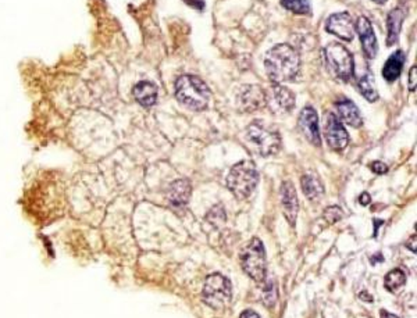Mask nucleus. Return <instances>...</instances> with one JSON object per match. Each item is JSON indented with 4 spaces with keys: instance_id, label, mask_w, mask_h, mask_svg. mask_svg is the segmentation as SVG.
I'll return each instance as SVG.
<instances>
[{
    "instance_id": "ddd939ff",
    "label": "nucleus",
    "mask_w": 417,
    "mask_h": 318,
    "mask_svg": "<svg viewBox=\"0 0 417 318\" xmlns=\"http://www.w3.org/2000/svg\"><path fill=\"white\" fill-rule=\"evenodd\" d=\"M238 106L242 111H254L266 106V92L257 85L242 86L238 93Z\"/></svg>"
},
{
    "instance_id": "a211bd4d",
    "label": "nucleus",
    "mask_w": 417,
    "mask_h": 318,
    "mask_svg": "<svg viewBox=\"0 0 417 318\" xmlns=\"http://www.w3.org/2000/svg\"><path fill=\"white\" fill-rule=\"evenodd\" d=\"M405 66V53L404 50H397L394 52L390 59L385 62L383 67V77L388 82H394L398 80L402 74Z\"/></svg>"
},
{
    "instance_id": "1a4fd4ad",
    "label": "nucleus",
    "mask_w": 417,
    "mask_h": 318,
    "mask_svg": "<svg viewBox=\"0 0 417 318\" xmlns=\"http://www.w3.org/2000/svg\"><path fill=\"white\" fill-rule=\"evenodd\" d=\"M326 29L346 42H350L355 38V21L349 13H336L330 15L326 22Z\"/></svg>"
},
{
    "instance_id": "a878e982",
    "label": "nucleus",
    "mask_w": 417,
    "mask_h": 318,
    "mask_svg": "<svg viewBox=\"0 0 417 318\" xmlns=\"http://www.w3.org/2000/svg\"><path fill=\"white\" fill-rule=\"evenodd\" d=\"M342 210L338 207V206H331V207H327L326 212H324V219L327 223L334 224L336 221H339L342 219Z\"/></svg>"
},
{
    "instance_id": "5701e85b",
    "label": "nucleus",
    "mask_w": 417,
    "mask_h": 318,
    "mask_svg": "<svg viewBox=\"0 0 417 318\" xmlns=\"http://www.w3.org/2000/svg\"><path fill=\"white\" fill-rule=\"evenodd\" d=\"M280 3L285 10H289L295 14H310L312 13L310 0H280Z\"/></svg>"
},
{
    "instance_id": "6e6552de",
    "label": "nucleus",
    "mask_w": 417,
    "mask_h": 318,
    "mask_svg": "<svg viewBox=\"0 0 417 318\" xmlns=\"http://www.w3.org/2000/svg\"><path fill=\"white\" fill-rule=\"evenodd\" d=\"M266 104L277 113H289L295 107V96L287 86L273 83L270 93H266Z\"/></svg>"
},
{
    "instance_id": "f3484780",
    "label": "nucleus",
    "mask_w": 417,
    "mask_h": 318,
    "mask_svg": "<svg viewBox=\"0 0 417 318\" xmlns=\"http://www.w3.org/2000/svg\"><path fill=\"white\" fill-rule=\"evenodd\" d=\"M335 107L338 110V114L341 117V120L353 127V128H359L362 127L363 124V120H362V116H360V111L359 109L356 107V104L349 100V99H341L335 103Z\"/></svg>"
},
{
    "instance_id": "9d476101",
    "label": "nucleus",
    "mask_w": 417,
    "mask_h": 318,
    "mask_svg": "<svg viewBox=\"0 0 417 318\" xmlns=\"http://www.w3.org/2000/svg\"><path fill=\"white\" fill-rule=\"evenodd\" d=\"M355 29L359 35L364 56L367 59H374L378 52V43H377V38L374 35V31H373V27H371V22L369 21V18L364 15L359 17L355 24Z\"/></svg>"
},
{
    "instance_id": "423d86ee",
    "label": "nucleus",
    "mask_w": 417,
    "mask_h": 318,
    "mask_svg": "<svg viewBox=\"0 0 417 318\" xmlns=\"http://www.w3.org/2000/svg\"><path fill=\"white\" fill-rule=\"evenodd\" d=\"M324 57L329 69L336 78L349 81L355 76V60L352 53L341 43H330L324 49Z\"/></svg>"
},
{
    "instance_id": "cd10ccee",
    "label": "nucleus",
    "mask_w": 417,
    "mask_h": 318,
    "mask_svg": "<svg viewBox=\"0 0 417 318\" xmlns=\"http://www.w3.org/2000/svg\"><path fill=\"white\" fill-rule=\"evenodd\" d=\"M416 66H413L411 73H409V89H411V92L416 90Z\"/></svg>"
},
{
    "instance_id": "f704fd0d",
    "label": "nucleus",
    "mask_w": 417,
    "mask_h": 318,
    "mask_svg": "<svg viewBox=\"0 0 417 318\" xmlns=\"http://www.w3.org/2000/svg\"><path fill=\"white\" fill-rule=\"evenodd\" d=\"M374 3H377V4H384V3H387V0H373Z\"/></svg>"
},
{
    "instance_id": "7ed1b4c3",
    "label": "nucleus",
    "mask_w": 417,
    "mask_h": 318,
    "mask_svg": "<svg viewBox=\"0 0 417 318\" xmlns=\"http://www.w3.org/2000/svg\"><path fill=\"white\" fill-rule=\"evenodd\" d=\"M259 182V172L253 161L244 160L235 164L228 177L227 186L238 199H247L253 193Z\"/></svg>"
},
{
    "instance_id": "20e7f679",
    "label": "nucleus",
    "mask_w": 417,
    "mask_h": 318,
    "mask_svg": "<svg viewBox=\"0 0 417 318\" xmlns=\"http://www.w3.org/2000/svg\"><path fill=\"white\" fill-rule=\"evenodd\" d=\"M247 139L263 158L275 155L281 146L280 132L263 121H253L250 124L247 128Z\"/></svg>"
},
{
    "instance_id": "c85d7f7f",
    "label": "nucleus",
    "mask_w": 417,
    "mask_h": 318,
    "mask_svg": "<svg viewBox=\"0 0 417 318\" xmlns=\"http://www.w3.org/2000/svg\"><path fill=\"white\" fill-rule=\"evenodd\" d=\"M359 202H360V205L362 206H367V205H370V202H371V198H370V195L369 193H362L360 195V198H359Z\"/></svg>"
},
{
    "instance_id": "f03ea898",
    "label": "nucleus",
    "mask_w": 417,
    "mask_h": 318,
    "mask_svg": "<svg viewBox=\"0 0 417 318\" xmlns=\"http://www.w3.org/2000/svg\"><path fill=\"white\" fill-rule=\"evenodd\" d=\"M175 97L185 107L200 111L209 106L212 92L205 81L196 76L186 74L175 81Z\"/></svg>"
},
{
    "instance_id": "bb28decb",
    "label": "nucleus",
    "mask_w": 417,
    "mask_h": 318,
    "mask_svg": "<svg viewBox=\"0 0 417 318\" xmlns=\"http://www.w3.org/2000/svg\"><path fill=\"white\" fill-rule=\"evenodd\" d=\"M370 168H371V171H373V172H376V174H380V175H383V174H385V172L388 171V167H387V164H384V163H381V161H374V163H371Z\"/></svg>"
},
{
    "instance_id": "dca6fc26",
    "label": "nucleus",
    "mask_w": 417,
    "mask_h": 318,
    "mask_svg": "<svg viewBox=\"0 0 417 318\" xmlns=\"http://www.w3.org/2000/svg\"><path fill=\"white\" fill-rule=\"evenodd\" d=\"M132 95L142 107L149 109L158 102V86L151 81H141L134 86Z\"/></svg>"
},
{
    "instance_id": "4468645a",
    "label": "nucleus",
    "mask_w": 417,
    "mask_h": 318,
    "mask_svg": "<svg viewBox=\"0 0 417 318\" xmlns=\"http://www.w3.org/2000/svg\"><path fill=\"white\" fill-rule=\"evenodd\" d=\"M281 203H282L284 214H285L288 223L294 227L296 217H298L299 203H298L296 191L291 181H285L281 186Z\"/></svg>"
},
{
    "instance_id": "c756f323",
    "label": "nucleus",
    "mask_w": 417,
    "mask_h": 318,
    "mask_svg": "<svg viewBox=\"0 0 417 318\" xmlns=\"http://www.w3.org/2000/svg\"><path fill=\"white\" fill-rule=\"evenodd\" d=\"M359 298H360V299H364V302H369V303L373 302V296H371L370 293H367L366 291H364V292H360Z\"/></svg>"
},
{
    "instance_id": "6ab92c4d",
    "label": "nucleus",
    "mask_w": 417,
    "mask_h": 318,
    "mask_svg": "<svg viewBox=\"0 0 417 318\" xmlns=\"http://www.w3.org/2000/svg\"><path fill=\"white\" fill-rule=\"evenodd\" d=\"M404 20H405V10L401 8V7L394 8L388 14V20H387V28H388L387 45L388 46H392V45H395L398 42Z\"/></svg>"
},
{
    "instance_id": "b1692460",
    "label": "nucleus",
    "mask_w": 417,
    "mask_h": 318,
    "mask_svg": "<svg viewBox=\"0 0 417 318\" xmlns=\"http://www.w3.org/2000/svg\"><path fill=\"white\" fill-rule=\"evenodd\" d=\"M277 299H278V291H277V288H275V284H274L273 281H270V282L266 285L264 291H263V300H264V305H266L267 307H273V306L275 305Z\"/></svg>"
},
{
    "instance_id": "412c9836",
    "label": "nucleus",
    "mask_w": 417,
    "mask_h": 318,
    "mask_svg": "<svg viewBox=\"0 0 417 318\" xmlns=\"http://www.w3.org/2000/svg\"><path fill=\"white\" fill-rule=\"evenodd\" d=\"M357 89L363 95V97L369 102H376L378 99V90L374 85V77L370 71L364 73L359 80H357Z\"/></svg>"
},
{
    "instance_id": "473e14b6",
    "label": "nucleus",
    "mask_w": 417,
    "mask_h": 318,
    "mask_svg": "<svg viewBox=\"0 0 417 318\" xmlns=\"http://www.w3.org/2000/svg\"><path fill=\"white\" fill-rule=\"evenodd\" d=\"M377 256H378V257H371V264H376V261H380V263H381V261H384V258H383V254H381V253H378Z\"/></svg>"
},
{
    "instance_id": "4be33fe9",
    "label": "nucleus",
    "mask_w": 417,
    "mask_h": 318,
    "mask_svg": "<svg viewBox=\"0 0 417 318\" xmlns=\"http://www.w3.org/2000/svg\"><path fill=\"white\" fill-rule=\"evenodd\" d=\"M406 284V274L404 270L401 268H395L392 271H390L387 275H385V279H384V285L388 291L391 292H397L399 291L404 285Z\"/></svg>"
},
{
    "instance_id": "aec40b11",
    "label": "nucleus",
    "mask_w": 417,
    "mask_h": 318,
    "mask_svg": "<svg viewBox=\"0 0 417 318\" xmlns=\"http://www.w3.org/2000/svg\"><path fill=\"white\" fill-rule=\"evenodd\" d=\"M301 184H302V191H303L305 196L310 200L317 199L324 192V186H323L322 181L313 174L303 175L301 179Z\"/></svg>"
},
{
    "instance_id": "7c9ffc66",
    "label": "nucleus",
    "mask_w": 417,
    "mask_h": 318,
    "mask_svg": "<svg viewBox=\"0 0 417 318\" xmlns=\"http://www.w3.org/2000/svg\"><path fill=\"white\" fill-rule=\"evenodd\" d=\"M241 318H260L259 317V314L257 313H254V312H252V310H247V312H244L242 314H241Z\"/></svg>"
},
{
    "instance_id": "f8f14e48",
    "label": "nucleus",
    "mask_w": 417,
    "mask_h": 318,
    "mask_svg": "<svg viewBox=\"0 0 417 318\" xmlns=\"http://www.w3.org/2000/svg\"><path fill=\"white\" fill-rule=\"evenodd\" d=\"M326 139L330 148L334 151H342L349 144V135L342 124V121L334 114L330 113L326 125Z\"/></svg>"
},
{
    "instance_id": "0eeeda50",
    "label": "nucleus",
    "mask_w": 417,
    "mask_h": 318,
    "mask_svg": "<svg viewBox=\"0 0 417 318\" xmlns=\"http://www.w3.org/2000/svg\"><path fill=\"white\" fill-rule=\"evenodd\" d=\"M242 268L256 282H263L266 278V253L263 243L259 238H253L245 246L241 254Z\"/></svg>"
},
{
    "instance_id": "393cba45",
    "label": "nucleus",
    "mask_w": 417,
    "mask_h": 318,
    "mask_svg": "<svg viewBox=\"0 0 417 318\" xmlns=\"http://www.w3.org/2000/svg\"><path fill=\"white\" fill-rule=\"evenodd\" d=\"M207 221H209L210 224H213L214 227L223 224V223L226 221V213H224L223 206H220V205L214 206V207L209 212V214H207Z\"/></svg>"
},
{
    "instance_id": "2eb2a0df",
    "label": "nucleus",
    "mask_w": 417,
    "mask_h": 318,
    "mask_svg": "<svg viewBox=\"0 0 417 318\" xmlns=\"http://www.w3.org/2000/svg\"><path fill=\"white\" fill-rule=\"evenodd\" d=\"M191 184L186 179H178L175 182L171 184V186L168 188V202L172 207L175 209H181L185 207L186 203L189 202L191 198Z\"/></svg>"
},
{
    "instance_id": "f257e3e1",
    "label": "nucleus",
    "mask_w": 417,
    "mask_h": 318,
    "mask_svg": "<svg viewBox=\"0 0 417 318\" xmlns=\"http://www.w3.org/2000/svg\"><path fill=\"white\" fill-rule=\"evenodd\" d=\"M264 67L270 81L281 85L298 77L301 70V57L292 46L281 43L267 52Z\"/></svg>"
},
{
    "instance_id": "2f4dec72",
    "label": "nucleus",
    "mask_w": 417,
    "mask_h": 318,
    "mask_svg": "<svg viewBox=\"0 0 417 318\" xmlns=\"http://www.w3.org/2000/svg\"><path fill=\"white\" fill-rule=\"evenodd\" d=\"M409 249H412L413 250V253H416V235L413 237V238L411 239L409 242H408V244H406Z\"/></svg>"
},
{
    "instance_id": "72a5a7b5",
    "label": "nucleus",
    "mask_w": 417,
    "mask_h": 318,
    "mask_svg": "<svg viewBox=\"0 0 417 318\" xmlns=\"http://www.w3.org/2000/svg\"><path fill=\"white\" fill-rule=\"evenodd\" d=\"M381 318H398L395 314H391V313H388V312H385V310H381Z\"/></svg>"
},
{
    "instance_id": "39448f33",
    "label": "nucleus",
    "mask_w": 417,
    "mask_h": 318,
    "mask_svg": "<svg viewBox=\"0 0 417 318\" xmlns=\"http://www.w3.org/2000/svg\"><path fill=\"white\" fill-rule=\"evenodd\" d=\"M203 302L212 309H224L233 298V288L228 278L221 274H212L203 286Z\"/></svg>"
},
{
    "instance_id": "9b49d317",
    "label": "nucleus",
    "mask_w": 417,
    "mask_h": 318,
    "mask_svg": "<svg viewBox=\"0 0 417 318\" xmlns=\"http://www.w3.org/2000/svg\"><path fill=\"white\" fill-rule=\"evenodd\" d=\"M299 128L312 145H315V146L322 145V137H320V130H319V117L313 107L306 106L302 109V111L299 114Z\"/></svg>"
}]
</instances>
